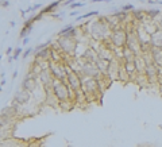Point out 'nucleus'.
<instances>
[{"instance_id": "nucleus-1", "label": "nucleus", "mask_w": 162, "mask_h": 147, "mask_svg": "<svg viewBox=\"0 0 162 147\" xmlns=\"http://www.w3.org/2000/svg\"><path fill=\"white\" fill-rule=\"evenodd\" d=\"M87 24V34L89 35L93 42L96 43H101L109 39V35L112 32V28L109 27V24L105 19V16H99L95 20L85 23Z\"/></svg>"}, {"instance_id": "nucleus-2", "label": "nucleus", "mask_w": 162, "mask_h": 147, "mask_svg": "<svg viewBox=\"0 0 162 147\" xmlns=\"http://www.w3.org/2000/svg\"><path fill=\"white\" fill-rule=\"evenodd\" d=\"M83 92L87 96V100L89 104L92 103H100L101 97L104 95V89L97 78H84L83 81Z\"/></svg>"}, {"instance_id": "nucleus-3", "label": "nucleus", "mask_w": 162, "mask_h": 147, "mask_svg": "<svg viewBox=\"0 0 162 147\" xmlns=\"http://www.w3.org/2000/svg\"><path fill=\"white\" fill-rule=\"evenodd\" d=\"M79 43L80 42L77 38H72V36H58L51 46L57 47L60 51H62V54L65 57H79L77 55Z\"/></svg>"}, {"instance_id": "nucleus-4", "label": "nucleus", "mask_w": 162, "mask_h": 147, "mask_svg": "<svg viewBox=\"0 0 162 147\" xmlns=\"http://www.w3.org/2000/svg\"><path fill=\"white\" fill-rule=\"evenodd\" d=\"M53 93L57 97V100L60 103H65V101H73L74 103V92L69 88V85L66 84V81H60V80H54L53 83Z\"/></svg>"}, {"instance_id": "nucleus-5", "label": "nucleus", "mask_w": 162, "mask_h": 147, "mask_svg": "<svg viewBox=\"0 0 162 147\" xmlns=\"http://www.w3.org/2000/svg\"><path fill=\"white\" fill-rule=\"evenodd\" d=\"M109 42L115 47V50H123L127 45V30H126V27L120 26L113 28L111 35H109Z\"/></svg>"}, {"instance_id": "nucleus-6", "label": "nucleus", "mask_w": 162, "mask_h": 147, "mask_svg": "<svg viewBox=\"0 0 162 147\" xmlns=\"http://www.w3.org/2000/svg\"><path fill=\"white\" fill-rule=\"evenodd\" d=\"M83 81H84V78L80 76L79 72L68 66L66 84L69 85V88H70L74 93H79V92L83 91Z\"/></svg>"}, {"instance_id": "nucleus-7", "label": "nucleus", "mask_w": 162, "mask_h": 147, "mask_svg": "<svg viewBox=\"0 0 162 147\" xmlns=\"http://www.w3.org/2000/svg\"><path fill=\"white\" fill-rule=\"evenodd\" d=\"M49 68L51 69V72H53V74H54L55 80L66 81L68 65L65 62H55V61H50V62H49Z\"/></svg>"}, {"instance_id": "nucleus-8", "label": "nucleus", "mask_w": 162, "mask_h": 147, "mask_svg": "<svg viewBox=\"0 0 162 147\" xmlns=\"http://www.w3.org/2000/svg\"><path fill=\"white\" fill-rule=\"evenodd\" d=\"M123 66V59L120 58V57H115L111 64H109V68H108V72L107 74L108 77L111 78L112 81H119V74H120V69Z\"/></svg>"}, {"instance_id": "nucleus-9", "label": "nucleus", "mask_w": 162, "mask_h": 147, "mask_svg": "<svg viewBox=\"0 0 162 147\" xmlns=\"http://www.w3.org/2000/svg\"><path fill=\"white\" fill-rule=\"evenodd\" d=\"M31 97H32V93H30L28 91H26V89H23L22 87H20L19 91L15 93L14 100H12L11 104L19 105V107H26V105L30 103Z\"/></svg>"}, {"instance_id": "nucleus-10", "label": "nucleus", "mask_w": 162, "mask_h": 147, "mask_svg": "<svg viewBox=\"0 0 162 147\" xmlns=\"http://www.w3.org/2000/svg\"><path fill=\"white\" fill-rule=\"evenodd\" d=\"M38 80H39V84L42 85L43 88H49V87H53V83H54L55 78H54V74H53L51 69L47 66L40 72Z\"/></svg>"}, {"instance_id": "nucleus-11", "label": "nucleus", "mask_w": 162, "mask_h": 147, "mask_svg": "<svg viewBox=\"0 0 162 147\" xmlns=\"http://www.w3.org/2000/svg\"><path fill=\"white\" fill-rule=\"evenodd\" d=\"M39 87H40V84H39V80L36 78V77H32L30 74L24 76L23 83H22V88L23 89H26V91H28L30 93H34Z\"/></svg>"}, {"instance_id": "nucleus-12", "label": "nucleus", "mask_w": 162, "mask_h": 147, "mask_svg": "<svg viewBox=\"0 0 162 147\" xmlns=\"http://www.w3.org/2000/svg\"><path fill=\"white\" fill-rule=\"evenodd\" d=\"M28 143L23 139H18V138L12 136V138H7V139L2 140V147H27Z\"/></svg>"}, {"instance_id": "nucleus-13", "label": "nucleus", "mask_w": 162, "mask_h": 147, "mask_svg": "<svg viewBox=\"0 0 162 147\" xmlns=\"http://www.w3.org/2000/svg\"><path fill=\"white\" fill-rule=\"evenodd\" d=\"M43 65L42 64H39L38 61H31L30 65H28V68H27V74H30L32 77H36L38 78L39 74H40V72L43 70Z\"/></svg>"}, {"instance_id": "nucleus-14", "label": "nucleus", "mask_w": 162, "mask_h": 147, "mask_svg": "<svg viewBox=\"0 0 162 147\" xmlns=\"http://www.w3.org/2000/svg\"><path fill=\"white\" fill-rule=\"evenodd\" d=\"M149 59L146 58L143 54L136 55L135 58V68H136V73H141V74H145L146 73V68H147Z\"/></svg>"}, {"instance_id": "nucleus-15", "label": "nucleus", "mask_w": 162, "mask_h": 147, "mask_svg": "<svg viewBox=\"0 0 162 147\" xmlns=\"http://www.w3.org/2000/svg\"><path fill=\"white\" fill-rule=\"evenodd\" d=\"M151 45L153 47H162V28H158L151 34Z\"/></svg>"}, {"instance_id": "nucleus-16", "label": "nucleus", "mask_w": 162, "mask_h": 147, "mask_svg": "<svg viewBox=\"0 0 162 147\" xmlns=\"http://www.w3.org/2000/svg\"><path fill=\"white\" fill-rule=\"evenodd\" d=\"M109 64H111V61L103 59V58H99V59L96 61V66H97V69L100 70V73H105V74H107V72H108Z\"/></svg>"}, {"instance_id": "nucleus-17", "label": "nucleus", "mask_w": 162, "mask_h": 147, "mask_svg": "<svg viewBox=\"0 0 162 147\" xmlns=\"http://www.w3.org/2000/svg\"><path fill=\"white\" fill-rule=\"evenodd\" d=\"M134 10H135V8H134L132 4H126V6L122 7L120 11H123V12H126V14H128V12H132Z\"/></svg>"}, {"instance_id": "nucleus-18", "label": "nucleus", "mask_w": 162, "mask_h": 147, "mask_svg": "<svg viewBox=\"0 0 162 147\" xmlns=\"http://www.w3.org/2000/svg\"><path fill=\"white\" fill-rule=\"evenodd\" d=\"M84 3L83 2H74L73 4H70V10H74V8H79V7H83Z\"/></svg>"}, {"instance_id": "nucleus-19", "label": "nucleus", "mask_w": 162, "mask_h": 147, "mask_svg": "<svg viewBox=\"0 0 162 147\" xmlns=\"http://www.w3.org/2000/svg\"><path fill=\"white\" fill-rule=\"evenodd\" d=\"M20 53H22V49H20V47L15 49V51H14V55H12V58H14V59H16V58H18V57L20 55Z\"/></svg>"}, {"instance_id": "nucleus-20", "label": "nucleus", "mask_w": 162, "mask_h": 147, "mask_svg": "<svg viewBox=\"0 0 162 147\" xmlns=\"http://www.w3.org/2000/svg\"><path fill=\"white\" fill-rule=\"evenodd\" d=\"M8 6H10V2H8V0H2V7L3 8H7Z\"/></svg>"}, {"instance_id": "nucleus-21", "label": "nucleus", "mask_w": 162, "mask_h": 147, "mask_svg": "<svg viewBox=\"0 0 162 147\" xmlns=\"http://www.w3.org/2000/svg\"><path fill=\"white\" fill-rule=\"evenodd\" d=\"M30 53H31V49H27V50L23 53V57H24V58H26V57H27L28 54H30Z\"/></svg>"}, {"instance_id": "nucleus-22", "label": "nucleus", "mask_w": 162, "mask_h": 147, "mask_svg": "<svg viewBox=\"0 0 162 147\" xmlns=\"http://www.w3.org/2000/svg\"><path fill=\"white\" fill-rule=\"evenodd\" d=\"M158 92H160L161 95H162V84H160V85H158Z\"/></svg>"}, {"instance_id": "nucleus-23", "label": "nucleus", "mask_w": 162, "mask_h": 147, "mask_svg": "<svg viewBox=\"0 0 162 147\" xmlns=\"http://www.w3.org/2000/svg\"><path fill=\"white\" fill-rule=\"evenodd\" d=\"M96 2H111V0H92V3H96Z\"/></svg>"}, {"instance_id": "nucleus-24", "label": "nucleus", "mask_w": 162, "mask_h": 147, "mask_svg": "<svg viewBox=\"0 0 162 147\" xmlns=\"http://www.w3.org/2000/svg\"><path fill=\"white\" fill-rule=\"evenodd\" d=\"M155 2H157V0H155Z\"/></svg>"}]
</instances>
